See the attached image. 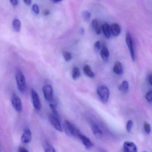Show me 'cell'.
Instances as JSON below:
<instances>
[{
	"label": "cell",
	"mask_w": 152,
	"mask_h": 152,
	"mask_svg": "<svg viewBox=\"0 0 152 152\" xmlns=\"http://www.w3.org/2000/svg\"><path fill=\"white\" fill-rule=\"evenodd\" d=\"M92 131L93 134L96 137L100 138L103 136V132L99 127L96 124H94L92 126Z\"/></svg>",
	"instance_id": "cell-14"
},
{
	"label": "cell",
	"mask_w": 152,
	"mask_h": 152,
	"mask_svg": "<svg viewBox=\"0 0 152 152\" xmlns=\"http://www.w3.org/2000/svg\"><path fill=\"white\" fill-rule=\"evenodd\" d=\"M48 118L50 124L56 129L58 131L60 132H63V128H62V126H61L59 118L56 117L53 114L49 115Z\"/></svg>",
	"instance_id": "cell-5"
},
{
	"label": "cell",
	"mask_w": 152,
	"mask_h": 152,
	"mask_svg": "<svg viewBox=\"0 0 152 152\" xmlns=\"http://www.w3.org/2000/svg\"><path fill=\"white\" fill-rule=\"evenodd\" d=\"M100 55L103 61L104 62H107L108 61L110 53H109L108 49L106 47H103L102 48V49L100 51Z\"/></svg>",
	"instance_id": "cell-13"
},
{
	"label": "cell",
	"mask_w": 152,
	"mask_h": 152,
	"mask_svg": "<svg viewBox=\"0 0 152 152\" xmlns=\"http://www.w3.org/2000/svg\"><path fill=\"white\" fill-rule=\"evenodd\" d=\"M45 99L49 102H51L53 99V90L50 85H45L42 88Z\"/></svg>",
	"instance_id": "cell-6"
},
{
	"label": "cell",
	"mask_w": 152,
	"mask_h": 152,
	"mask_svg": "<svg viewBox=\"0 0 152 152\" xmlns=\"http://www.w3.org/2000/svg\"><path fill=\"white\" fill-rule=\"evenodd\" d=\"M16 79L18 88L21 93H24L26 90V84L25 78L22 72L18 70L16 73Z\"/></svg>",
	"instance_id": "cell-2"
},
{
	"label": "cell",
	"mask_w": 152,
	"mask_h": 152,
	"mask_svg": "<svg viewBox=\"0 0 152 152\" xmlns=\"http://www.w3.org/2000/svg\"><path fill=\"white\" fill-rule=\"evenodd\" d=\"M11 4L14 7H16L18 4V0H10Z\"/></svg>",
	"instance_id": "cell-32"
},
{
	"label": "cell",
	"mask_w": 152,
	"mask_h": 152,
	"mask_svg": "<svg viewBox=\"0 0 152 152\" xmlns=\"http://www.w3.org/2000/svg\"><path fill=\"white\" fill-rule=\"evenodd\" d=\"M144 126L145 132L148 134H149L151 132V127H150V124L147 122H145L144 123Z\"/></svg>",
	"instance_id": "cell-26"
},
{
	"label": "cell",
	"mask_w": 152,
	"mask_h": 152,
	"mask_svg": "<svg viewBox=\"0 0 152 152\" xmlns=\"http://www.w3.org/2000/svg\"><path fill=\"white\" fill-rule=\"evenodd\" d=\"M31 132L30 129L26 128L24 130L23 133L21 137V141L24 144H29L31 140Z\"/></svg>",
	"instance_id": "cell-9"
},
{
	"label": "cell",
	"mask_w": 152,
	"mask_h": 152,
	"mask_svg": "<svg viewBox=\"0 0 152 152\" xmlns=\"http://www.w3.org/2000/svg\"><path fill=\"white\" fill-rule=\"evenodd\" d=\"M21 22L18 19H15L13 21V27L16 32H19L21 29Z\"/></svg>",
	"instance_id": "cell-21"
},
{
	"label": "cell",
	"mask_w": 152,
	"mask_h": 152,
	"mask_svg": "<svg viewBox=\"0 0 152 152\" xmlns=\"http://www.w3.org/2000/svg\"><path fill=\"white\" fill-rule=\"evenodd\" d=\"M126 42L129 50L130 54L132 59L133 61H134L135 59V54L134 48H133V42H132L131 35L129 33H128L126 34Z\"/></svg>",
	"instance_id": "cell-8"
},
{
	"label": "cell",
	"mask_w": 152,
	"mask_h": 152,
	"mask_svg": "<svg viewBox=\"0 0 152 152\" xmlns=\"http://www.w3.org/2000/svg\"><path fill=\"white\" fill-rule=\"evenodd\" d=\"M63 57L66 62H69L72 59V56L71 54L67 51H64L63 52Z\"/></svg>",
	"instance_id": "cell-24"
},
{
	"label": "cell",
	"mask_w": 152,
	"mask_h": 152,
	"mask_svg": "<svg viewBox=\"0 0 152 152\" xmlns=\"http://www.w3.org/2000/svg\"><path fill=\"white\" fill-rule=\"evenodd\" d=\"M145 98L148 102L152 103V91H150L147 93Z\"/></svg>",
	"instance_id": "cell-28"
},
{
	"label": "cell",
	"mask_w": 152,
	"mask_h": 152,
	"mask_svg": "<svg viewBox=\"0 0 152 152\" xmlns=\"http://www.w3.org/2000/svg\"><path fill=\"white\" fill-rule=\"evenodd\" d=\"M54 2H59L62 1V0H52Z\"/></svg>",
	"instance_id": "cell-36"
},
{
	"label": "cell",
	"mask_w": 152,
	"mask_h": 152,
	"mask_svg": "<svg viewBox=\"0 0 152 152\" xmlns=\"http://www.w3.org/2000/svg\"><path fill=\"white\" fill-rule=\"evenodd\" d=\"M32 10H33L34 12L35 13V14L38 15L39 13V7L38 5L36 4H34L33 6Z\"/></svg>",
	"instance_id": "cell-29"
},
{
	"label": "cell",
	"mask_w": 152,
	"mask_h": 152,
	"mask_svg": "<svg viewBox=\"0 0 152 152\" xmlns=\"http://www.w3.org/2000/svg\"><path fill=\"white\" fill-rule=\"evenodd\" d=\"M149 82L150 84L152 85V74L150 75L149 78Z\"/></svg>",
	"instance_id": "cell-35"
},
{
	"label": "cell",
	"mask_w": 152,
	"mask_h": 152,
	"mask_svg": "<svg viewBox=\"0 0 152 152\" xmlns=\"http://www.w3.org/2000/svg\"><path fill=\"white\" fill-rule=\"evenodd\" d=\"M18 151L20 152H28V150H27L25 148L23 147H20L19 148Z\"/></svg>",
	"instance_id": "cell-31"
},
{
	"label": "cell",
	"mask_w": 152,
	"mask_h": 152,
	"mask_svg": "<svg viewBox=\"0 0 152 152\" xmlns=\"http://www.w3.org/2000/svg\"><path fill=\"white\" fill-rule=\"evenodd\" d=\"M80 76V69L77 67H74L72 72V77L74 80H77Z\"/></svg>",
	"instance_id": "cell-22"
},
{
	"label": "cell",
	"mask_w": 152,
	"mask_h": 152,
	"mask_svg": "<svg viewBox=\"0 0 152 152\" xmlns=\"http://www.w3.org/2000/svg\"><path fill=\"white\" fill-rule=\"evenodd\" d=\"M92 26L96 34H101V29L99 25L98 22L96 19H94L92 22Z\"/></svg>",
	"instance_id": "cell-19"
},
{
	"label": "cell",
	"mask_w": 152,
	"mask_h": 152,
	"mask_svg": "<svg viewBox=\"0 0 152 152\" xmlns=\"http://www.w3.org/2000/svg\"><path fill=\"white\" fill-rule=\"evenodd\" d=\"M129 88V84L127 81H124L121 84L119 87V90L122 91L124 93H126Z\"/></svg>",
	"instance_id": "cell-20"
},
{
	"label": "cell",
	"mask_w": 152,
	"mask_h": 152,
	"mask_svg": "<svg viewBox=\"0 0 152 152\" xmlns=\"http://www.w3.org/2000/svg\"><path fill=\"white\" fill-rule=\"evenodd\" d=\"M63 128L66 134L69 137L79 138L80 135L82 134L74 125L67 121H64Z\"/></svg>",
	"instance_id": "cell-1"
},
{
	"label": "cell",
	"mask_w": 152,
	"mask_h": 152,
	"mask_svg": "<svg viewBox=\"0 0 152 152\" xmlns=\"http://www.w3.org/2000/svg\"><path fill=\"white\" fill-rule=\"evenodd\" d=\"M50 109H51V111L52 112L53 115H54L56 117L59 118V114H58V112L55 105L53 104H50Z\"/></svg>",
	"instance_id": "cell-23"
},
{
	"label": "cell",
	"mask_w": 152,
	"mask_h": 152,
	"mask_svg": "<svg viewBox=\"0 0 152 152\" xmlns=\"http://www.w3.org/2000/svg\"><path fill=\"white\" fill-rule=\"evenodd\" d=\"M79 138L82 141L83 145L87 149H90L94 146V144L91 142L90 139L88 137L83 135V134H81L79 137Z\"/></svg>",
	"instance_id": "cell-11"
},
{
	"label": "cell",
	"mask_w": 152,
	"mask_h": 152,
	"mask_svg": "<svg viewBox=\"0 0 152 152\" xmlns=\"http://www.w3.org/2000/svg\"><path fill=\"white\" fill-rule=\"evenodd\" d=\"M133 127V122L131 120L128 121L126 124V130L128 132H130Z\"/></svg>",
	"instance_id": "cell-25"
},
{
	"label": "cell",
	"mask_w": 152,
	"mask_h": 152,
	"mask_svg": "<svg viewBox=\"0 0 152 152\" xmlns=\"http://www.w3.org/2000/svg\"><path fill=\"white\" fill-rule=\"evenodd\" d=\"M94 48L96 51H99L101 48V45L99 41L96 42L94 45Z\"/></svg>",
	"instance_id": "cell-30"
},
{
	"label": "cell",
	"mask_w": 152,
	"mask_h": 152,
	"mask_svg": "<svg viewBox=\"0 0 152 152\" xmlns=\"http://www.w3.org/2000/svg\"><path fill=\"white\" fill-rule=\"evenodd\" d=\"M43 148H44V150L46 152H55V148L54 147L52 146L50 143L48 141H45L43 143Z\"/></svg>",
	"instance_id": "cell-17"
},
{
	"label": "cell",
	"mask_w": 152,
	"mask_h": 152,
	"mask_svg": "<svg viewBox=\"0 0 152 152\" xmlns=\"http://www.w3.org/2000/svg\"><path fill=\"white\" fill-rule=\"evenodd\" d=\"M98 95L103 103H105L108 101L109 97V90L106 86L102 85L98 87L97 89Z\"/></svg>",
	"instance_id": "cell-3"
},
{
	"label": "cell",
	"mask_w": 152,
	"mask_h": 152,
	"mask_svg": "<svg viewBox=\"0 0 152 152\" xmlns=\"http://www.w3.org/2000/svg\"><path fill=\"white\" fill-rule=\"evenodd\" d=\"M81 33H84V30H83V28H82V29H81Z\"/></svg>",
	"instance_id": "cell-37"
},
{
	"label": "cell",
	"mask_w": 152,
	"mask_h": 152,
	"mask_svg": "<svg viewBox=\"0 0 152 152\" xmlns=\"http://www.w3.org/2000/svg\"><path fill=\"white\" fill-rule=\"evenodd\" d=\"M11 103L14 109L18 113L22 112L23 105L20 98L15 94H13L11 97Z\"/></svg>",
	"instance_id": "cell-4"
},
{
	"label": "cell",
	"mask_w": 152,
	"mask_h": 152,
	"mask_svg": "<svg viewBox=\"0 0 152 152\" xmlns=\"http://www.w3.org/2000/svg\"><path fill=\"white\" fill-rule=\"evenodd\" d=\"M102 31L106 38L109 39L111 36V30L110 27L107 24H104L102 26Z\"/></svg>",
	"instance_id": "cell-16"
},
{
	"label": "cell",
	"mask_w": 152,
	"mask_h": 152,
	"mask_svg": "<svg viewBox=\"0 0 152 152\" xmlns=\"http://www.w3.org/2000/svg\"><path fill=\"white\" fill-rule=\"evenodd\" d=\"M83 16L85 21H88L89 20L91 17V14L88 11H84L83 13Z\"/></svg>",
	"instance_id": "cell-27"
},
{
	"label": "cell",
	"mask_w": 152,
	"mask_h": 152,
	"mask_svg": "<svg viewBox=\"0 0 152 152\" xmlns=\"http://www.w3.org/2000/svg\"><path fill=\"white\" fill-rule=\"evenodd\" d=\"M31 94L34 108L37 110H40L42 107V104L38 93L34 89H32Z\"/></svg>",
	"instance_id": "cell-7"
},
{
	"label": "cell",
	"mask_w": 152,
	"mask_h": 152,
	"mask_svg": "<svg viewBox=\"0 0 152 152\" xmlns=\"http://www.w3.org/2000/svg\"><path fill=\"white\" fill-rule=\"evenodd\" d=\"M124 151L126 152H137V148L135 143L131 141H125L123 145Z\"/></svg>",
	"instance_id": "cell-10"
},
{
	"label": "cell",
	"mask_w": 152,
	"mask_h": 152,
	"mask_svg": "<svg viewBox=\"0 0 152 152\" xmlns=\"http://www.w3.org/2000/svg\"><path fill=\"white\" fill-rule=\"evenodd\" d=\"M50 14V12L49 10H45V12H44V15L46 16V15H49Z\"/></svg>",
	"instance_id": "cell-34"
},
{
	"label": "cell",
	"mask_w": 152,
	"mask_h": 152,
	"mask_svg": "<svg viewBox=\"0 0 152 152\" xmlns=\"http://www.w3.org/2000/svg\"><path fill=\"white\" fill-rule=\"evenodd\" d=\"M23 1L26 5H30L31 3V0H23Z\"/></svg>",
	"instance_id": "cell-33"
},
{
	"label": "cell",
	"mask_w": 152,
	"mask_h": 152,
	"mask_svg": "<svg viewBox=\"0 0 152 152\" xmlns=\"http://www.w3.org/2000/svg\"><path fill=\"white\" fill-rule=\"evenodd\" d=\"M111 33L113 36H118L121 33V29L118 24L114 23L110 26Z\"/></svg>",
	"instance_id": "cell-12"
},
{
	"label": "cell",
	"mask_w": 152,
	"mask_h": 152,
	"mask_svg": "<svg viewBox=\"0 0 152 152\" xmlns=\"http://www.w3.org/2000/svg\"><path fill=\"white\" fill-rule=\"evenodd\" d=\"M83 71L84 74L90 78H94L95 74L91 71L90 67L88 65L84 66L83 67Z\"/></svg>",
	"instance_id": "cell-18"
},
{
	"label": "cell",
	"mask_w": 152,
	"mask_h": 152,
	"mask_svg": "<svg viewBox=\"0 0 152 152\" xmlns=\"http://www.w3.org/2000/svg\"><path fill=\"white\" fill-rule=\"evenodd\" d=\"M113 72L118 75H121L123 73V67L121 64L120 62H115L113 67Z\"/></svg>",
	"instance_id": "cell-15"
}]
</instances>
